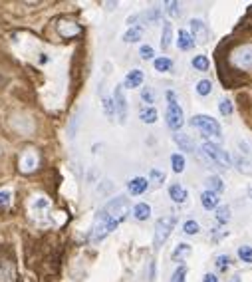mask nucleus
Listing matches in <instances>:
<instances>
[{
	"label": "nucleus",
	"mask_w": 252,
	"mask_h": 282,
	"mask_svg": "<svg viewBox=\"0 0 252 282\" xmlns=\"http://www.w3.org/2000/svg\"><path fill=\"white\" fill-rule=\"evenodd\" d=\"M129 215V201L127 197H115L111 199L96 217V223H93L91 229V240L100 242L104 240L109 233H113L119 223H123Z\"/></svg>",
	"instance_id": "1"
},
{
	"label": "nucleus",
	"mask_w": 252,
	"mask_h": 282,
	"mask_svg": "<svg viewBox=\"0 0 252 282\" xmlns=\"http://www.w3.org/2000/svg\"><path fill=\"white\" fill-rule=\"evenodd\" d=\"M167 96V113H165V117H167V125L173 130V131H179L181 128H183V123H185V115H183V109H181V106H179V102H177V96H175V91H167L165 93Z\"/></svg>",
	"instance_id": "2"
},
{
	"label": "nucleus",
	"mask_w": 252,
	"mask_h": 282,
	"mask_svg": "<svg viewBox=\"0 0 252 282\" xmlns=\"http://www.w3.org/2000/svg\"><path fill=\"white\" fill-rule=\"evenodd\" d=\"M203 151H205L207 157L210 159V163H214L216 167H220V169H231L232 167L231 155L227 153V149H223L220 145H216L212 141H205L203 143Z\"/></svg>",
	"instance_id": "3"
},
{
	"label": "nucleus",
	"mask_w": 252,
	"mask_h": 282,
	"mask_svg": "<svg viewBox=\"0 0 252 282\" xmlns=\"http://www.w3.org/2000/svg\"><path fill=\"white\" fill-rule=\"evenodd\" d=\"M175 225H177V218L175 217H161L159 221L155 223V235H153V246L155 248H161L165 244V240L173 233Z\"/></svg>",
	"instance_id": "4"
},
{
	"label": "nucleus",
	"mask_w": 252,
	"mask_h": 282,
	"mask_svg": "<svg viewBox=\"0 0 252 282\" xmlns=\"http://www.w3.org/2000/svg\"><path fill=\"white\" fill-rule=\"evenodd\" d=\"M231 64L236 70H252V44H240L231 52Z\"/></svg>",
	"instance_id": "5"
},
{
	"label": "nucleus",
	"mask_w": 252,
	"mask_h": 282,
	"mask_svg": "<svg viewBox=\"0 0 252 282\" xmlns=\"http://www.w3.org/2000/svg\"><path fill=\"white\" fill-rule=\"evenodd\" d=\"M40 165V153L38 149L34 147H26L22 153H20V157H18V169L20 173L28 175V173H34Z\"/></svg>",
	"instance_id": "6"
},
{
	"label": "nucleus",
	"mask_w": 252,
	"mask_h": 282,
	"mask_svg": "<svg viewBox=\"0 0 252 282\" xmlns=\"http://www.w3.org/2000/svg\"><path fill=\"white\" fill-rule=\"evenodd\" d=\"M193 125V128H199V130H203L205 133H209V135H212L214 139H220V125H218V121L216 119H212L210 115H195V117H191V121H189Z\"/></svg>",
	"instance_id": "7"
},
{
	"label": "nucleus",
	"mask_w": 252,
	"mask_h": 282,
	"mask_svg": "<svg viewBox=\"0 0 252 282\" xmlns=\"http://www.w3.org/2000/svg\"><path fill=\"white\" fill-rule=\"evenodd\" d=\"M56 28H58V34L62 38H66V40H72V38H76V36L82 34V26L78 22L66 20V18H60L58 24H56Z\"/></svg>",
	"instance_id": "8"
},
{
	"label": "nucleus",
	"mask_w": 252,
	"mask_h": 282,
	"mask_svg": "<svg viewBox=\"0 0 252 282\" xmlns=\"http://www.w3.org/2000/svg\"><path fill=\"white\" fill-rule=\"evenodd\" d=\"M113 106H115V115L119 123H125L127 121V100H125L123 86H117L113 91Z\"/></svg>",
	"instance_id": "9"
},
{
	"label": "nucleus",
	"mask_w": 252,
	"mask_h": 282,
	"mask_svg": "<svg viewBox=\"0 0 252 282\" xmlns=\"http://www.w3.org/2000/svg\"><path fill=\"white\" fill-rule=\"evenodd\" d=\"M191 30H193L191 36H193L195 44H207L209 42V28H207V24L203 20L193 18L191 20Z\"/></svg>",
	"instance_id": "10"
},
{
	"label": "nucleus",
	"mask_w": 252,
	"mask_h": 282,
	"mask_svg": "<svg viewBox=\"0 0 252 282\" xmlns=\"http://www.w3.org/2000/svg\"><path fill=\"white\" fill-rule=\"evenodd\" d=\"M0 282H16V266L12 260H0Z\"/></svg>",
	"instance_id": "11"
},
{
	"label": "nucleus",
	"mask_w": 252,
	"mask_h": 282,
	"mask_svg": "<svg viewBox=\"0 0 252 282\" xmlns=\"http://www.w3.org/2000/svg\"><path fill=\"white\" fill-rule=\"evenodd\" d=\"M173 139H175V143L179 145V149H183V151H187V153H197V145L193 143V139L189 137V135L177 131V133L173 135Z\"/></svg>",
	"instance_id": "12"
},
{
	"label": "nucleus",
	"mask_w": 252,
	"mask_h": 282,
	"mask_svg": "<svg viewBox=\"0 0 252 282\" xmlns=\"http://www.w3.org/2000/svg\"><path fill=\"white\" fill-rule=\"evenodd\" d=\"M143 80H145V76H143V72L141 70H131L127 76H125V80H123V87H129V89H133V87H139L141 84H143Z\"/></svg>",
	"instance_id": "13"
},
{
	"label": "nucleus",
	"mask_w": 252,
	"mask_h": 282,
	"mask_svg": "<svg viewBox=\"0 0 252 282\" xmlns=\"http://www.w3.org/2000/svg\"><path fill=\"white\" fill-rule=\"evenodd\" d=\"M147 187H149V181L145 177H133L129 183H127V189L131 195H141L147 191Z\"/></svg>",
	"instance_id": "14"
},
{
	"label": "nucleus",
	"mask_w": 252,
	"mask_h": 282,
	"mask_svg": "<svg viewBox=\"0 0 252 282\" xmlns=\"http://www.w3.org/2000/svg\"><path fill=\"white\" fill-rule=\"evenodd\" d=\"M169 197L175 201V203H185L187 201V197H189V193H187V189L183 185H179V183H175V185H171L169 187Z\"/></svg>",
	"instance_id": "15"
},
{
	"label": "nucleus",
	"mask_w": 252,
	"mask_h": 282,
	"mask_svg": "<svg viewBox=\"0 0 252 282\" xmlns=\"http://www.w3.org/2000/svg\"><path fill=\"white\" fill-rule=\"evenodd\" d=\"M177 46H179V50H191V48H195V40H193L191 32H187V30H179Z\"/></svg>",
	"instance_id": "16"
},
{
	"label": "nucleus",
	"mask_w": 252,
	"mask_h": 282,
	"mask_svg": "<svg viewBox=\"0 0 252 282\" xmlns=\"http://www.w3.org/2000/svg\"><path fill=\"white\" fill-rule=\"evenodd\" d=\"M30 209H32V213L38 217V215H48L50 211V201L46 197H38L32 201V205H30Z\"/></svg>",
	"instance_id": "17"
},
{
	"label": "nucleus",
	"mask_w": 252,
	"mask_h": 282,
	"mask_svg": "<svg viewBox=\"0 0 252 282\" xmlns=\"http://www.w3.org/2000/svg\"><path fill=\"white\" fill-rule=\"evenodd\" d=\"M218 201H220V197H218L216 193H210V191H203V195H201V203H203V207H205L207 211H212V209H216V207H218Z\"/></svg>",
	"instance_id": "18"
},
{
	"label": "nucleus",
	"mask_w": 252,
	"mask_h": 282,
	"mask_svg": "<svg viewBox=\"0 0 252 282\" xmlns=\"http://www.w3.org/2000/svg\"><path fill=\"white\" fill-rule=\"evenodd\" d=\"M143 38V28L141 26H131L127 32L123 34V40L127 42V44H133V42H139Z\"/></svg>",
	"instance_id": "19"
},
{
	"label": "nucleus",
	"mask_w": 252,
	"mask_h": 282,
	"mask_svg": "<svg viewBox=\"0 0 252 282\" xmlns=\"http://www.w3.org/2000/svg\"><path fill=\"white\" fill-rule=\"evenodd\" d=\"M205 185H207V191H210V193H220L225 189V185H223V181H220V177H216V175H210V177H207V181H205Z\"/></svg>",
	"instance_id": "20"
},
{
	"label": "nucleus",
	"mask_w": 252,
	"mask_h": 282,
	"mask_svg": "<svg viewBox=\"0 0 252 282\" xmlns=\"http://www.w3.org/2000/svg\"><path fill=\"white\" fill-rule=\"evenodd\" d=\"M133 217L137 218V221H147V218L151 217V207L147 203H137L133 207Z\"/></svg>",
	"instance_id": "21"
},
{
	"label": "nucleus",
	"mask_w": 252,
	"mask_h": 282,
	"mask_svg": "<svg viewBox=\"0 0 252 282\" xmlns=\"http://www.w3.org/2000/svg\"><path fill=\"white\" fill-rule=\"evenodd\" d=\"M171 40H173V26H171V22H165L163 24V36H161V48L167 50L171 46Z\"/></svg>",
	"instance_id": "22"
},
{
	"label": "nucleus",
	"mask_w": 252,
	"mask_h": 282,
	"mask_svg": "<svg viewBox=\"0 0 252 282\" xmlns=\"http://www.w3.org/2000/svg\"><path fill=\"white\" fill-rule=\"evenodd\" d=\"M231 207H227V205H223V207H216V221L218 223H223V225H227L229 221H231Z\"/></svg>",
	"instance_id": "23"
},
{
	"label": "nucleus",
	"mask_w": 252,
	"mask_h": 282,
	"mask_svg": "<svg viewBox=\"0 0 252 282\" xmlns=\"http://www.w3.org/2000/svg\"><path fill=\"white\" fill-rule=\"evenodd\" d=\"M191 253V244H187V242H181L175 250H173V260L175 262H179V260H183V257L185 255H189Z\"/></svg>",
	"instance_id": "24"
},
{
	"label": "nucleus",
	"mask_w": 252,
	"mask_h": 282,
	"mask_svg": "<svg viewBox=\"0 0 252 282\" xmlns=\"http://www.w3.org/2000/svg\"><path fill=\"white\" fill-rule=\"evenodd\" d=\"M171 165H173L175 173H183L185 171V157H183L181 153H173L171 155Z\"/></svg>",
	"instance_id": "25"
},
{
	"label": "nucleus",
	"mask_w": 252,
	"mask_h": 282,
	"mask_svg": "<svg viewBox=\"0 0 252 282\" xmlns=\"http://www.w3.org/2000/svg\"><path fill=\"white\" fill-rule=\"evenodd\" d=\"M155 70L157 72H169L171 68H173V62L169 60V58H155Z\"/></svg>",
	"instance_id": "26"
},
{
	"label": "nucleus",
	"mask_w": 252,
	"mask_h": 282,
	"mask_svg": "<svg viewBox=\"0 0 252 282\" xmlns=\"http://www.w3.org/2000/svg\"><path fill=\"white\" fill-rule=\"evenodd\" d=\"M139 117H141V121H143V123H155V121H157V109H155V108L141 109Z\"/></svg>",
	"instance_id": "27"
},
{
	"label": "nucleus",
	"mask_w": 252,
	"mask_h": 282,
	"mask_svg": "<svg viewBox=\"0 0 252 282\" xmlns=\"http://www.w3.org/2000/svg\"><path fill=\"white\" fill-rule=\"evenodd\" d=\"M209 58L207 56H197V58H193V68L195 70H199V72H207L209 70Z\"/></svg>",
	"instance_id": "28"
},
{
	"label": "nucleus",
	"mask_w": 252,
	"mask_h": 282,
	"mask_svg": "<svg viewBox=\"0 0 252 282\" xmlns=\"http://www.w3.org/2000/svg\"><path fill=\"white\" fill-rule=\"evenodd\" d=\"M104 111H105V115H107L109 119H113V117H115V106H113V98H107V96H104Z\"/></svg>",
	"instance_id": "29"
},
{
	"label": "nucleus",
	"mask_w": 252,
	"mask_h": 282,
	"mask_svg": "<svg viewBox=\"0 0 252 282\" xmlns=\"http://www.w3.org/2000/svg\"><path fill=\"white\" fill-rule=\"evenodd\" d=\"M210 89H212V84H210V80H201V82L197 84V91L201 93V96H209V93H210Z\"/></svg>",
	"instance_id": "30"
},
{
	"label": "nucleus",
	"mask_w": 252,
	"mask_h": 282,
	"mask_svg": "<svg viewBox=\"0 0 252 282\" xmlns=\"http://www.w3.org/2000/svg\"><path fill=\"white\" fill-rule=\"evenodd\" d=\"M185 278H187V266H185V264H179V268L173 272L171 282H185Z\"/></svg>",
	"instance_id": "31"
},
{
	"label": "nucleus",
	"mask_w": 252,
	"mask_h": 282,
	"mask_svg": "<svg viewBox=\"0 0 252 282\" xmlns=\"http://www.w3.org/2000/svg\"><path fill=\"white\" fill-rule=\"evenodd\" d=\"M218 109H220V113H223L225 117L232 115V111H234V108H232V102H231V100H223V102H220V106H218Z\"/></svg>",
	"instance_id": "32"
},
{
	"label": "nucleus",
	"mask_w": 252,
	"mask_h": 282,
	"mask_svg": "<svg viewBox=\"0 0 252 282\" xmlns=\"http://www.w3.org/2000/svg\"><path fill=\"white\" fill-rule=\"evenodd\" d=\"M165 10H167V14H169V16H173V18H177V16L181 14L179 2H175V0H171V2H165Z\"/></svg>",
	"instance_id": "33"
},
{
	"label": "nucleus",
	"mask_w": 252,
	"mask_h": 282,
	"mask_svg": "<svg viewBox=\"0 0 252 282\" xmlns=\"http://www.w3.org/2000/svg\"><path fill=\"white\" fill-rule=\"evenodd\" d=\"M183 231H185V235H197L201 229H199V223H197V221H187V223L183 225Z\"/></svg>",
	"instance_id": "34"
},
{
	"label": "nucleus",
	"mask_w": 252,
	"mask_h": 282,
	"mask_svg": "<svg viewBox=\"0 0 252 282\" xmlns=\"http://www.w3.org/2000/svg\"><path fill=\"white\" fill-rule=\"evenodd\" d=\"M238 259L244 262H252V248L250 246H240L238 248Z\"/></svg>",
	"instance_id": "35"
},
{
	"label": "nucleus",
	"mask_w": 252,
	"mask_h": 282,
	"mask_svg": "<svg viewBox=\"0 0 252 282\" xmlns=\"http://www.w3.org/2000/svg\"><path fill=\"white\" fill-rule=\"evenodd\" d=\"M12 203V193L10 191H0V209H6Z\"/></svg>",
	"instance_id": "36"
},
{
	"label": "nucleus",
	"mask_w": 252,
	"mask_h": 282,
	"mask_svg": "<svg viewBox=\"0 0 252 282\" xmlns=\"http://www.w3.org/2000/svg\"><path fill=\"white\" fill-rule=\"evenodd\" d=\"M216 266H218L220 270H227V268L231 266V257H229V255H218V257H216Z\"/></svg>",
	"instance_id": "37"
},
{
	"label": "nucleus",
	"mask_w": 252,
	"mask_h": 282,
	"mask_svg": "<svg viewBox=\"0 0 252 282\" xmlns=\"http://www.w3.org/2000/svg\"><path fill=\"white\" fill-rule=\"evenodd\" d=\"M159 18H161V10L159 8H151L149 12H145V20L147 22H159Z\"/></svg>",
	"instance_id": "38"
},
{
	"label": "nucleus",
	"mask_w": 252,
	"mask_h": 282,
	"mask_svg": "<svg viewBox=\"0 0 252 282\" xmlns=\"http://www.w3.org/2000/svg\"><path fill=\"white\" fill-rule=\"evenodd\" d=\"M141 100L147 102V104H153L155 102V91L151 87H143L141 89Z\"/></svg>",
	"instance_id": "39"
},
{
	"label": "nucleus",
	"mask_w": 252,
	"mask_h": 282,
	"mask_svg": "<svg viewBox=\"0 0 252 282\" xmlns=\"http://www.w3.org/2000/svg\"><path fill=\"white\" fill-rule=\"evenodd\" d=\"M139 54H141L143 60H151V58L155 56V52H153L151 46H141V48H139Z\"/></svg>",
	"instance_id": "40"
},
{
	"label": "nucleus",
	"mask_w": 252,
	"mask_h": 282,
	"mask_svg": "<svg viewBox=\"0 0 252 282\" xmlns=\"http://www.w3.org/2000/svg\"><path fill=\"white\" fill-rule=\"evenodd\" d=\"M149 177H151V179H153V183H157V185H161V183L165 181V173H161V171H157V169H153Z\"/></svg>",
	"instance_id": "41"
},
{
	"label": "nucleus",
	"mask_w": 252,
	"mask_h": 282,
	"mask_svg": "<svg viewBox=\"0 0 252 282\" xmlns=\"http://www.w3.org/2000/svg\"><path fill=\"white\" fill-rule=\"evenodd\" d=\"M203 282H218V278H216L214 274H210V272H209V274H205V278H203Z\"/></svg>",
	"instance_id": "42"
},
{
	"label": "nucleus",
	"mask_w": 252,
	"mask_h": 282,
	"mask_svg": "<svg viewBox=\"0 0 252 282\" xmlns=\"http://www.w3.org/2000/svg\"><path fill=\"white\" fill-rule=\"evenodd\" d=\"M248 197L252 199V187H250V189H248Z\"/></svg>",
	"instance_id": "43"
},
{
	"label": "nucleus",
	"mask_w": 252,
	"mask_h": 282,
	"mask_svg": "<svg viewBox=\"0 0 252 282\" xmlns=\"http://www.w3.org/2000/svg\"><path fill=\"white\" fill-rule=\"evenodd\" d=\"M232 282H240V278H238V276H234V278H232Z\"/></svg>",
	"instance_id": "44"
}]
</instances>
